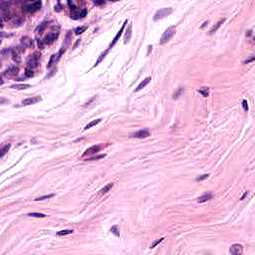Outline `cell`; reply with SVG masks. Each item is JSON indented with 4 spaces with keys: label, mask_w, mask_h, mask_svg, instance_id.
I'll return each mask as SVG.
<instances>
[{
    "label": "cell",
    "mask_w": 255,
    "mask_h": 255,
    "mask_svg": "<svg viewBox=\"0 0 255 255\" xmlns=\"http://www.w3.org/2000/svg\"><path fill=\"white\" fill-rule=\"evenodd\" d=\"M102 148V146L100 145H96V146H92L91 147H89L85 153H83V157H87V155H93L96 154L97 153L100 152V150Z\"/></svg>",
    "instance_id": "11"
},
{
    "label": "cell",
    "mask_w": 255,
    "mask_h": 255,
    "mask_svg": "<svg viewBox=\"0 0 255 255\" xmlns=\"http://www.w3.org/2000/svg\"><path fill=\"white\" fill-rule=\"evenodd\" d=\"M10 147H11V146H10V145L8 144V145H5L4 147H2V148H1V153H0V157H1V158H3V157L5 155V153H6L7 152L9 151V148H10Z\"/></svg>",
    "instance_id": "27"
},
{
    "label": "cell",
    "mask_w": 255,
    "mask_h": 255,
    "mask_svg": "<svg viewBox=\"0 0 255 255\" xmlns=\"http://www.w3.org/2000/svg\"><path fill=\"white\" fill-rule=\"evenodd\" d=\"M254 56H251V58L250 59H248V60H246V61H244V64H248V63H250V62H252V61H254Z\"/></svg>",
    "instance_id": "39"
},
{
    "label": "cell",
    "mask_w": 255,
    "mask_h": 255,
    "mask_svg": "<svg viewBox=\"0 0 255 255\" xmlns=\"http://www.w3.org/2000/svg\"><path fill=\"white\" fill-rule=\"evenodd\" d=\"M242 107L244 111H248V103L246 100H243L242 101Z\"/></svg>",
    "instance_id": "35"
},
{
    "label": "cell",
    "mask_w": 255,
    "mask_h": 255,
    "mask_svg": "<svg viewBox=\"0 0 255 255\" xmlns=\"http://www.w3.org/2000/svg\"><path fill=\"white\" fill-rule=\"evenodd\" d=\"M28 216L30 217H37V218H44L46 215L43 214V213H38V212H30L27 214Z\"/></svg>",
    "instance_id": "24"
},
{
    "label": "cell",
    "mask_w": 255,
    "mask_h": 255,
    "mask_svg": "<svg viewBox=\"0 0 255 255\" xmlns=\"http://www.w3.org/2000/svg\"><path fill=\"white\" fill-rule=\"evenodd\" d=\"M182 91H183L182 88H179V89L178 90V92H175V93L173 94V97H172V98H173V99H178V98L179 97V95L182 93Z\"/></svg>",
    "instance_id": "33"
},
{
    "label": "cell",
    "mask_w": 255,
    "mask_h": 255,
    "mask_svg": "<svg viewBox=\"0 0 255 255\" xmlns=\"http://www.w3.org/2000/svg\"><path fill=\"white\" fill-rule=\"evenodd\" d=\"M20 43H21V46L23 48H30V47H33V40L31 38H29L28 36H24L22 37L21 40H20Z\"/></svg>",
    "instance_id": "14"
},
{
    "label": "cell",
    "mask_w": 255,
    "mask_h": 255,
    "mask_svg": "<svg viewBox=\"0 0 255 255\" xmlns=\"http://www.w3.org/2000/svg\"><path fill=\"white\" fill-rule=\"evenodd\" d=\"M87 26H81V27H78V28H76L75 29V34L76 35H80V34H82L83 32H85L86 30H87Z\"/></svg>",
    "instance_id": "26"
},
{
    "label": "cell",
    "mask_w": 255,
    "mask_h": 255,
    "mask_svg": "<svg viewBox=\"0 0 255 255\" xmlns=\"http://www.w3.org/2000/svg\"><path fill=\"white\" fill-rule=\"evenodd\" d=\"M111 231H112V233H114L116 236H120V232H119V230H118V226H117V225L113 226V227L111 228Z\"/></svg>",
    "instance_id": "30"
},
{
    "label": "cell",
    "mask_w": 255,
    "mask_h": 255,
    "mask_svg": "<svg viewBox=\"0 0 255 255\" xmlns=\"http://www.w3.org/2000/svg\"><path fill=\"white\" fill-rule=\"evenodd\" d=\"M113 186H114V183H113V182H110V183H108L107 185H105L102 189L100 190V195H104V194L108 193L109 191L113 188Z\"/></svg>",
    "instance_id": "19"
},
{
    "label": "cell",
    "mask_w": 255,
    "mask_h": 255,
    "mask_svg": "<svg viewBox=\"0 0 255 255\" xmlns=\"http://www.w3.org/2000/svg\"><path fill=\"white\" fill-rule=\"evenodd\" d=\"M44 42H43V40H38V46L40 49H43L44 48Z\"/></svg>",
    "instance_id": "37"
},
{
    "label": "cell",
    "mask_w": 255,
    "mask_h": 255,
    "mask_svg": "<svg viewBox=\"0 0 255 255\" xmlns=\"http://www.w3.org/2000/svg\"><path fill=\"white\" fill-rule=\"evenodd\" d=\"M54 196V194H48V195H44V196H40V197H37L35 200H44V199H48V198H51Z\"/></svg>",
    "instance_id": "32"
},
{
    "label": "cell",
    "mask_w": 255,
    "mask_h": 255,
    "mask_svg": "<svg viewBox=\"0 0 255 255\" xmlns=\"http://www.w3.org/2000/svg\"><path fill=\"white\" fill-rule=\"evenodd\" d=\"M128 23V20H126L125 22H124V24H123V26H122V28L120 29V31L118 32L117 33V35L115 36V38L113 39V42L110 44V46H109V50L112 48V47H114L115 46V44L119 41V39H120V37H121V35H122V33H123V31H124V29H125V26H126V24Z\"/></svg>",
    "instance_id": "12"
},
{
    "label": "cell",
    "mask_w": 255,
    "mask_h": 255,
    "mask_svg": "<svg viewBox=\"0 0 255 255\" xmlns=\"http://www.w3.org/2000/svg\"><path fill=\"white\" fill-rule=\"evenodd\" d=\"M224 21H225V19H224V18H222V19L219 20V21H218V22L216 23V24H215V25L213 26V27H212V28L210 29V31H209V35H212V34H214V33H215V32L218 30V28H219L220 26L222 25Z\"/></svg>",
    "instance_id": "17"
},
{
    "label": "cell",
    "mask_w": 255,
    "mask_h": 255,
    "mask_svg": "<svg viewBox=\"0 0 255 255\" xmlns=\"http://www.w3.org/2000/svg\"><path fill=\"white\" fill-rule=\"evenodd\" d=\"M41 6H42V2L41 1H35V2L26 4L23 9L28 13H35L41 9Z\"/></svg>",
    "instance_id": "5"
},
{
    "label": "cell",
    "mask_w": 255,
    "mask_h": 255,
    "mask_svg": "<svg viewBox=\"0 0 255 255\" xmlns=\"http://www.w3.org/2000/svg\"><path fill=\"white\" fill-rule=\"evenodd\" d=\"M207 24H208V21H205V22H204V23H203V25L201 26V27H200V28H201V29H202V28H204V27H205V26L207 25Z\"/></svg>",
    "instance_id": "43"
},
{
    "label": "cell",
    "mask_w": 255,
    "mask_h": 255,
    "mask_svg": "<svg viewBox=\"0 0 255 255\" xmlns=\"http://www.w3.org/2000/svg\"><path fill=\"white\" fill-rule=\"evenodd\" d=\"M175 34V27L174 26H171L166 29V31L164 32L161 38H160V41H159V44L164 45L166 44V42H168L173 37V35Z\"/></svg>",
    "instance_id": "2"
},
{
    "label": "cell",
    "mask_w": 255,
    "mask_h": 255,
    "mask_svg": "<svg viewBox=\"0 0 255 255\" xmlns=\"http://www.w3.org/2000/svg\"><path fill=\"white\" fill-rule=\"evenodd\" d=\"M25 76L26 77H33V76H34V72H33V69H30V68H26V70H25Z\"/></svg>",
    "instance_id": "29"
},
{
    "label": "cell",
    "mask_w": 255,
    "mask_h": 255,
    "mask_svg": "<svg viewBox=\"0 0 255 255\" xmlns=\"http://www.w3.org/2000/svg\"><path fill=\"white\" fill-rule=\"evenodd\" d=\"M96 5H102V4H105V1H94Z\"/></svg>",
    "instance_id": "41"
},
{
    "label": "cell",
    "mask_w": 255,
    "mask_h": 255,
    "mask_svg": "<svg viewBox=\"0 0 255 255\" xmlns=\"http://www.w3.org/2000/svg\"><path fill=\"white\" fill-rule=\"evenodd\" d=\"M19 73V68L17 66H10L7 70L3 72V76L5 77H15Z\"/></svg>",
    "instance_id": "8"
},
{
    "label": "cell",
    "mask_w": 255,
    "mask_h": 255,
    "mask_svg": "<svg viewBox=\"0 0 255 255\" xmlns=\"http://www.w3.org/2000/svg\"><path fill=\"white\" fill-rule=\"evenodd\" d=\"M59 37V31H51L48 33L43 39V42L45 45H51L56 41V39Z\"/></svg>",
    "instance_id": "7"
},
{
    "label": "cell",
    "mask_w": 255,
    "mask_h": 255,
    "mask_svg": "<svg viewBox=\"0 0 255 255\" xmlns=\"http://www.w3.org/2000/svg\"><path fill=\"white\" fill-rule=\"evenodd\" d=\"M24 51L23 47L22 46H18V47H15V48H11V56L14 62L16 63H20L21 62V54L22 52Z\"/></svg>",
    "instance_id": "6"
},
{
    "label": "cell",
    "mask_w": 255,
    "mask_h": 255,
    "mask_svg": "<svg viewBox=\"0 0 255 255\" xmlns=\"http://www.w3.org/2000/svg\"><path fill=\"white\" fill-rule=\"evenodd\" d=\"M150 136V132L148 130H140L136 133H133L131 134V138H137V139H145V138H147Z\"/></svg>",
    "instance_id": "9"
},
{
    "label": "cell",
    "mask_w": 255,
    "mask_h": 255,
    "mask_svg": "<svg viewBox=\"0 0 255 255\" xmlns=\"http://www.w3.org/2000/svg\"><path fill=\"white\" fill-rule=\"evenodd\" d=\"M230 252L231 254L234 255H241L243 253V247L241 244H233L230 247Z\"/></svg>",
    "instance_id": "13"
},
{
    "label": "cell",
    "mask_w": 255,
    "mask_h": 255,
    "mask_svg": "<svg viewBox=\"0 0 255 255\" xmlns=\"http://www.w3.org/2000/svg\"><path fill=\"white\" fill-rule=\"evenodd\" d=\"M164 239H165V238L162 237V238H159V239H158V240H155V241H154V242H153V244L151 245V248H154V247H155V246H157L158 244H159V243L161 242V241H162Z\"/></svg>",
    "instance_id": "34"
},
{
    "label": "cell",
    "mask_w": 255,
    "mask_h": 255,
    "mask_svg": "<svg viewBox=\"0 0 255 255\" xmlns=\"http://www.w3.org/2000/svg\"><path fill=\"white\" fill-rule=\"evenodd\" d=\"M42 100V98L40 96H35V97H30V98H27L25 100L22 101V105L23 106H29V105H33V104H36V103L40 102Z\"/></svg>",
    "instance_id": "10"
},
{
    "label": "cell",
    "mask_w": 255,
    "mask_h": 255,
    "mask_svg": "<svg viewBox=\"0 0 255 255\" xmlns=\"http://www.w3.org/2000/svg\"><path fill=\"white\" fill-rule=\"evenodd\" d=\"M248 193H249L248 191H245V192H244V194H243L242 196H241V198H240V199H241V200H243L244 198H245L246 196H247V195H248Z\"/></svg>",
    "instance_id": "42"
},
{
    "label": "cell",
    "mask_w": 255,
    "mask_h": 255,
    "mask_svg": "<svg viewBox=\"0 0 255 255\" xmlns=\"http://www.w3.org/2000/svg\"><path fill=\"white\" fill-rule=\"evenodd\" d=\"M211 198H212V194L211 193H205V194H203V195H201V196H199L197 198V202L203 203V202H206V201L210 200Z\"/></svg>",
    "instance_id": "16"
},
{
    "label": "cell",
    "mask_w": 255,
    "mask_h": 255,
    "mask_svg": "<svg viewBox=\"0 0 255 255\" xmlns=\"http://www.w3.org/2000/svg\"><path fill=\"white\" fill-rule=\"evenodd\" d=\"M208 175H209V174H202L201 176H198V178H196V181H201V180H203V179H207V178H208Z\"/></svg>",
    "instance_id": "36"
},
{
    "label": "cell",
    "mask_w": 255,
    "mask_h": 255,
    "mask_svg": "<svg viewBox=\"0 0 255 255\" xmlns=\"http://www.w3.org/2000/svg\"><path fill=\"white\" fill-rule=\"evenodd\" d=\"M131 36H132V25L129 26V28H128V30H127V33H126V35H125V43H128V42L130 41Z\"/></svg>",
    "instance_id": "22"
},
{
    "label": "cell",
    "mask_w": 255,
    "mask_h": 255,
    "mask_svg": "<svg viewBox=\"0 0 255 255\" xmlns=\"http://www.w3.org/2000/svg\"><path fill=\"white\" fill-rule=\"evenodd\" d=\"M102 121V119H98V120H95V121H92L91 123H89L86 127L84 128V130H88V129H91L92 127H94V126H97L98 124H100Z\"/></svg>",
    "instance_id": "21"
},
{
    "label": "cell",
    "mask_w": 255,
    "mask_h": 255,
    "mask_svg": "<svg viewBox=\"0 0 255 255\" xmlns=\"http://www.w3.org/2000/svg\"><path fill=\"white\" fill-rule=\"evenodd\" d=\"M30 87H31V85H29V84H16V85H12L10 88L16 90H25L30 88Z\"/></svg>",
    "instance_id": "20"
},
{
    "label": "cell",
    "mask_w": 255,
    "mask_h": 255,
    "mask_svg": "<svg viewBox=\"0 0 255 255\" xmlns=\"http://www.w3.org/2000/svg\"><path fill=\"white\" fill-rule=\"evenodd\" d=\"M102 158H105V154H101V155H98L96 158H91L89 160H93V159H102Z\"/></svg>",
    "instance_id": "40"
},
{
    "label": "cell",
    "mask_w": 255,
    "mask_h": 255,
    "mask_svg": "<svg viewBox=\"0 0 255 255\" xmlns=\"http://www.w3.org/2000/svg\"><path fill=\"white\" fill-rule=\"evenodd\" d=\"M39 63H40V54L34 53V54L30 55V57L27 60V68L35 69L39 66Z\"/></svg>",
    "instance_id": "3"
},
{
    "label": "cell",
    "mask_w": 255,
    "mask_h": 255,
    "mask_svg": "<svg viewBox=\"0 0 255 255\" xmlns=\"http://www.w3.org/2000/svg\"><path fill=\"white\" fill-rule=\"evenodd\" d=\"M68 4L71 7V18L74 20L82 19L87 15V9L85 8H78V7L74 6L73 2L69 1Z\"/></svg>",
    "instance_id": "1"
},
{
    "label": "cell",
    "mask_w": 255,
    "mask_h": 255,
    "mask_svg": "<svg viewBox=\"0 0 255 255\" xmlns=\"http://www.w3.org/2000/svg\"><path fill=\"white\" fill-rule=\"evenodd\" d=\"M59 59H60V57H59V55H58V54H54V55H52L51 58H50V61H49V63H48V65H47V68H51L54 64H56L58 61H59Z\"/></svg>",
    "instance_id": "18"
},
{
    "label": "cell",
    "mask_w": 255,
    "mask_h": 255,
    "mask_svg": "<svg viewBox=\"0 0 255 255\" xmlns=\"http://www.w3.org/2000/svg\"><path fill=\"white\" fill-rule=\"evenodd\" d=\"M198 92L203 96V97H207V96L209 95V88H207V87H201L200 89H198Z\"/></svg>",
    "instance_id": "23"
},
{
    "label": "cell",
    "mask_w": 255,
    "mask_h": 255,
    "mask_svg": "<svg viewBox=\"0 0 255 255\" xmlns=\"http://www.w3.org/2000/svg\"><path fill=\"white\" fill-rule=\"evenodd\" d=\"M61 4L58 2V6H55V11H57V12H60L61 10H62V8H61Z\"/></svg>",
    "instance_id": "38"
},
{
    "label": "cell",
    "mask_w": 255,
    "mask_h": 255,
    "mask_svg": "<svg viewBox=\"0 0 255 255\" xmlns=\"http://www.w3.org/2000/svg\"><path fill=\"white\" fill-rule=\"evenodd\" d=\"M172 11H173V9H172V7H167V8H161V9H159L158 10L155 14H154V16H153V20L154 21H158L159 19H162V18H165L166 16H168L169 14H172Z\"/></svg>",
    "instance_id": "4"
},
{
    "label": "cell",
    "mask_w": 255,
    "mask_h": 255,
    "mask_svg": "<svg viewBox=\"0 0 255 255\" xmlns=\"http://www.w3.org/2000/svg\"><path fill=\"white\" fill-rule=\"evenodd\" d=\"M151 80H152V78H151V77H147V78H146V79H145L144 81H141V82H140V85L138 86V88L134 90V92H139V91H140L141 89H144V88H145V87L147 86V84L151 82Z\"/></svg>",
    "instance_id": "15"
},
{
    "label": "cell",
    "mask_w": 255,
    "mask_h": 255,
    "mask_svg": "<svg viewBox=\"0 0 255 255\" xmlns=\"http://www.w3.org/2000/svg\"><path fill=\"white\" fill-rule=\"evenodd\" d=\"M108 52H109V49H108V50H107V51H105V52H104V53H103L102 55H101V57L99 58V59H98V61H97V62H96L95 66H97V65H98V64L100 63V62H101V61H102V60H103V59H104V58L106 57V55H107V53H108Z\"/></svg>",
    "instance_id": "31"
},
{
    "label": "cell",
    "mask_w": 255,
    "mask_h": 255,
    "mask_svg": "<svg viewBox=\"0 0 255 255\" xmlns=\"http://www.w3.org/2000/svg\"><path fill=\"white\" fill-rule=\"evenodd\" d=\"M46 26H47V22H43L42 24H40V26L37 28V30H36V31L38 32V33H42V32L44 31L45 28H46Z\"/></svg>",
    "instance_id": "28"
},
{
    "label": "cell",
    "mask_w": 255,
    "mask_h": 255,
    "mask_svg": "<svg viewBox=\"0 0 255 255\" xmlns=\"http://www.w3.org/2000/svg\"><path fill=\"white\" fill-rule=\"evenodd\" d=\"M73 233V230L72 229H66V230H61L57 233L58 236H65L68 235V234H72Z\"/></svg>",
    "instance_id": "25"
}]
</instances>
